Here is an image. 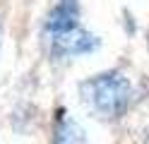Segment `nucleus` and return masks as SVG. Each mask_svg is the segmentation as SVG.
Segmentation results:
<instances>
[{
  "label": "nucleus",
  "instance_id": "1",
  "mask_svg": "<svg viewBox=\"0 0 149 144\" xmlns=\"http://www.w3.org/2000/svg\"><path fill=\"white\" fill-rule=\"evenodd\" d=\"M79 94H82V101L96 115L106 120H116L127 111L135 91H132V82L125 72L108 70L84 79L79 84Z\"/></svg>",
  "mask_w": 149,
  "mask_h": 144
},
{
  "label": "nucleus",
  "instance_id": "2",
  "mask_svg": "<svg viewBox=\"0 0 149 144\" xmlns=\"http://www.w3.org/2000/svg\"><path fill=\"white\" fill-rule=\"evenodd\" d=\"M51 41V51L60 58H74V55H87L91 51L99 48V38L94 34H89L87 29H70L65 34H55V36H48Z\"/></svg>",
  "mask_w": 149,
  "mask_h": 144
},
{
  "label": "nucleus",
  "instance_id": "3",
  "mask_svg": "<svg viewBox=\"0 0 149 144\" xmlns=\"http://www.w3.org/2000/svg\"><path fill=\"white\" fill-rule=\"evenodd\" d=\"M77 26H79V3L77 0H58L55 7L46 17V24H43L48 36L65 34L70 29H77Z\"/></svg>",
  "mask_w": 149,
  "mask_h": 144
},
{
  "label": "nucleus",
  "instance_id": "5",
  "mask_svg": "<svg viewBox=\"0 0 149 144\" xmlns=\"http://www.w3.org/2000/svg\"><path fill=\"white\" fill-rule=\"evenodd\" d=\"M142 144H149V127H144V137H142Z\"/></svg>",
  "mask_w": 149,
  "mask_h": 144
},
{
  "label": "nucleus",
  "instance_id": "4",
  "mask_svg": "<svg viewBox=\"0 0 149 144\" xmlns=\"http://www.w3.org/2000/svg\"><path fill=\"white\" fill-rule=\"evenodd\" d=\"M51 144H89L84 127L72 120V118H63L58 115L55 120V130H53V142Z\"/></svg>",
  "mask_w": 149,
  "mask_h": 144
}]
</instances>
